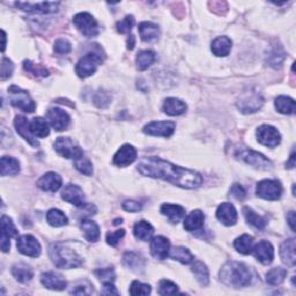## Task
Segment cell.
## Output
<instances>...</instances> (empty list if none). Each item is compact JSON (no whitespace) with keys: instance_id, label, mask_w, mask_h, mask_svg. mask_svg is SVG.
Wrapping results in <instances>:
<instances>
[{"instance_id":"6da1fadb","label":"cell","mask_w":296,"mask_h":296,"mask_svg":"<svg viewBox=\"0 0 296 296\" xmlns=\"http://www.w3.org/2000/svg\"><path fill=\"white\" fill-rule=\"evenodd\" d=\"M137 169L143 176L161 178L184 189H195L203 183V177L198 172L154 156L141 159Z\"/></svg>"},{"instance_id":"7a4b0ae2","label":"cell","mask_w":296,"mask_h":296,"mask_svg":"<svg viewBox=\"0 0 296 296\" xmlns=\"http://www.w3.org/2000/svg\"><path fill=\"white\" fill-rule=\"evenodd\" d=\"M221 280L225 285L234 288L250 286L254 276L249 267L238 262H228L224 265L220 272Z\"/></svg>"},{"instance_id":"3957f363","label":"cell","mask_w":296,"mask_h":296,"mask_svg":"<svg viewBox=\"0 0 296 296\" xmlns=\"http://www.w3.org/2000/svg\"><path fill=\"white\" fill-rule=\"evenodd\" d=\"M50 258L56 266L63 269L76 268L82 265V258L66 243H56L49 250Z\"/></svg>"},{"instance_id":"277c9868","label":"cell","mask_w":296,"mask_h":296,"mask_svg":"<svg viewBox=\"0 0 296 296\" xmlns=\"http://www.w3.org/2000/svg\"><path fill=\"white\" fill-rule=\"evenodd\" d=\"M102 55L96 51H90L84 57L80 58L76 65V73L80 78L90 77L91 74L96 72L97 67L102 64Z\"/></svg>"},{"instance_id":"5b68a950","label":"cell","mask_w":296,"mask_h":296,"mask_svg":"<svg viewBox=\"0 0 296 296\" xmlns=\"http://www.w3.org/2000/svg\"><path fill=\"white\" fill-rule=\"evenodd\" d=\"M8 93H10V101L12 106H14L16 108L21 109V110L24 112H32L35 111L36 109V104L33 101V98L29 96V94L27 91L19 88L16 86H12L8 89Z\"/></svg>"},{"instance_id":"8992f818","label":"cell","mask_w":296,"mask_h":296,"mask_svg":"<svg viewBox=\"0 0 296 296\" xmlns=\"http://www.w3.org/2000/svg\"><path fill=\"white\" fill-rule=\"evenodd\" d=\"M54 147L56 152L58 154H60L64 158L66 159H72V160H78L84 156V151L74 142L71 138H65L60 137L57 140L55 141Z\"/></svg>"},{"instance_id":"52a82bcc","label":"cell","mask_w":296,"mask_h":296,"mask_svg":"<svg viewBox=\"0 0 296 296\" xmlns=\"http://www.w3.org/2000/svg\"><path fill=\"white\" fill-rule=\"evenodd\" d=\"M236 158L244 161L248 164L254 165V167L262 169V170H268L272 168V163L266 156L258 153V152L249 150V148H242V150L237 151Z\"/></svg>"},{"instance_id":"ba28073f","label":"cell","mask_w":296,"mask_h":296,"mask_svg":"<svg viewBox=\"0 0 296 296\" xmlns=\"http://www.w3.org/2000/svg\"><path fill=\"white\" fill-rule=\"evenodd\" d=\"M73 23L79 32L87 37H94L98 34V24L89 13H79L73 17Z\"/></svg>"},{"instance_id":"9c48e42d","label":"cell","mask_w":296,"mask_h":296,"mask_svg":"<svg viewBox=\"0 0 296 296\" xmlns=\"http://www.w3.org/2000/svg\"><path fill=\"white\" fill-rule=\"evenodd\" d=\"M256 193L266 200H278L282 194V186L277 180H264L257 184Z\"/></svg>"},{"instance_id":"30bf717a","label":"cell","mask_w":296,"mask_h":296,"mask_svg":"<svg viewBox=\"0 0 296 296\" xmlns=\"http://www.w3.org/2000/svg\"><path fill=\"white\" fill-rule=\"evenodd\" d=\"M264 104V98L259 93L256 91H249L244 93L237 102V107L243 114H254L258 111Z\"/></svg>"},{"instance_id":"8fae6325","label":"cell","mask_w":296,"mask_h":296,"mask_svg":"<svg viewBox=\"0 0 296 296\" xmlns=\"http://www.w3.org/2000/svg\"><path fill=\"white\" fill-rule=\"evenodd\" d=\"M16 246L21 254L28 257H33V258H37L42 251L40 242L32 235H22V236H20L17 238Z\"/></svg>"},{"instance_id":"7c38bea8","label":"cell","mask_w":296,"mask_h":296,"mask_svg":"<svg viewBox=\"0 0 296 296\" xmlns=\"http://www.w3.org/2000/svg\"><path fill=\"white\" fill-rule=\"evenodd\" d=\"M257 139L262 145L274 148L279 145L281 141V136L279 131L271 125H262L257 130Z\"/></svg>"},{"instance_id":"4fadbf2b","label":"cell","mask_w":296,"mask_h":296,"mask_svg":"<svg viewBox=\"0 0 296 296\" xmlns=\"http://www.w3.org/2000/svg\"><path fill=\"white\" fill-rule=\"evenodd\" d=\"M176 124L174 121H152L143 128V132L148 136L168 138L175 131Z\"/></svg>"},{"instance_id":"5bb4252c","label":"cell","mask_w":296,"mask_h":296,"mask_svg":"<svg viewBox=\"0 0 296 296\" xmlns=\"http://www.w3.org/2000/svg\"><path fill=\"white\" fill-rule=\"evenodd\" d=\"M46 119L49 120L50 125L55 129V131H64L69 125L71 118L67 112H65L60 108H52L46 112Z\"/></svg>"},{"instance_id":"9a60e30c","label":"cell","mask_w":296,"mask_h":296,"mask_svg":"<svg viewBox=\"0 0 296 296\" xmlns=\"http://www.w3.org/2000/svg\"><path fill=\"white\" fill-rule=\"evenodd\" d=\"M15 6L24 12L49 14L58 11L59 3H15Z\"/></svg>"},{"instance_id":"2e32d148","label":"cell","mask_w":296,"mask_h":296,"mask_svg":"<svg viewBox=\"0 0 296 296\" xmlns=\"http://www.w3.org/2000/svg\"><path fill=\"white\" fill-rule=\"evenodd\" d=\"M251 252L256 257V259H258L263 265H269L273 262L274 250L272 244L268 241L263 239V241L257 243V244L252 248Z\"/></svg>"},{"instance_id":"e0dca14e","label":"cell","mask_w":296,"mask_h":296,"mask_svg":"<svg viewBox=\"0 0 296 296\" xmlns=\"http://www.w3.org/2000/svg\"><path fill=\"white\" fill-rule=\"evenodd\" d=\"M17 236V229L15 228L14 224L13 221L10 219V217L6 215L2 216V250L3 252H7L10 250L11 248V242L10 238Z\"/></svg>"},{"instance_id":"ac0fdd59","label":"cell","mask_w":296,"mask_h":296,"mask_svg":"<svg viewBox=\"0 0 296 296\" xmlns=\"http://www.w3.org/2000/svg\"><path fill=\"white\" fill-rule=\"evenodd\" d=\"M62 198L65 202L71 203L77 207H84L86 205L84 191L81 190L80 186H78L76 184L66 185V188H65L62 192Z\"/></svg>"},{"instance_id":"d6986e66","label":"cell","mask_w":296,"mask_h":296,"mask_svg":"<svg viewBox=\"0 0 296 296\" xmlns=\"http://www.w3.org/2000/svg\"><path fill=\"white\" fill-rule=\"evenodd\" d=\"M137 159V150L131 145L121 146L114 156V164L118 167H128Z\"/></svg>"},{"instance_id":"ffe728a7","label":"cell","mask_w":296,"mask_h":296,"mask_svg":"<svg viewBox=\"0 0 296 296\" xmlns=\"http://www.w3.org/2000/svg\"><path fill=\"white\" fill-rule=\"evenodd\" d=\"M170 252V242L163 236H156L151 241V254L154 258L163 260Z\"/></svg>"},{"instance_id":"44dd1931","label":"cell","mask_w":296,"mask_h":296,"mask_svg":"<svg viewBox=\"0 0 296 296\" xmlns=\"http://www.w3.org/2000/svg\"><path fill=\"white\" fill-rule=\"evenodd\" d=\"M63 180L58 174L46 172L37 181V186L45 192H56L62 188Z\"/></svg>"},{"instance_id":"7402d4cb","label":"cell","mask_w":296,"mask_h":296,"mask_svg":"<svg viewBox=\"0 0 296 296\" xmlns=\"http://www.w3.org/2000/svg\"><path fill=\"white\" fill-rule=\"evenodd\" d=\"M41 281L46 288L52 290H64L67 286V282L65 280V278L62 274H59L57 272L43 273L41 277Z\"/></svg>"},{"instance_id":"603a6c76","label":"cell","mask_w":296,"mask_h":296,"mask_svg":"<svg viewBox=\"0 0 296 296\" xmlns=\"http://www.w3.org/2000/svg\"><path fill=\"white\" fill-rule=\"evenodd\" d=\"M216 217L221 221L225 226H233L237 221V212L236 208L234 207L230 203H222L217 207Z\"/></svg>"},{"instance_id":"cb8c5ba5","label":"cell","mask_w":296,"mask_h":296,"mask_svg":"<svg viewBox=\"0 0 296 296\" xmlns=\"http://www.w3.org/2000/svg\"><path fill=\"white\" fill-rule=\"evenodd\" d=\"M14 125L17 133L22 137L26 141L34 147H37L40 143L37 140H35L32 131H30V123L26 117L17 116L14 120Z\"/></svg>"},{"instance_id":"d4e9b609","label":"cell","mask_w":296,"mask_h":296,"mask_svg":"<svg viewBox=\"0 0 296 296\" xmlns=\"http://www.w3.org/2000/svg\"><path fill=\"white\" fill-rule=\"evenodd\" d=\"M280 256L282 262L290 267L295 266L296 257H295V239L290 238L282 243L280 246Z\"/></svg>"},{"instance_id":"484cf974","label":"cell","mask_w":296,"mask_h":296,"mask_svg":"<svg viewBox=\"0 0 296 296\" xmlns=\"http://www.w3.org/2000/svg\"><path fill=\"white\" fill-rule=\"evenodd\" d=\"M139 33L143 42L152 43L159 40L160 28L152 22H142L139 24Z\"/></svg>"},{"instance_id":"4316f807","label":"cell","mask_w":296,"mask_h":296,"mask_svg":"<svg viewBox=\"0 0 296 296\" xmlns=\"http://www.w3.org/2000/svg\"><path fill=\"white\" fill-rule=\"evenodd\" d=\"M186 104L175 97L167 98L163 103V111L169 116H180L186 111Z\"/></svg>"},{"instance_id":"83f0119b","label":"cell","mask_w":296,"mask_h":296,"mask_svg":"<svg viewBox=\"0 0 296 296\" xmlns=\"http://www.w3.org/2000/svg\"><path fill=\"white\" fill-rule=\"evenodd\" d=\"M204 221H205V215L202 211H192L184 220V229L188 232H195V230L203 228Z\"/></svg>"},{"instance_id":"f1b7e54d","label":"cell","mask_w":296,"mask_h":296,"mask_svg":"<svg viewBox=\"0 0 296 296\" xmlns=\"http://www.w3.org/2000/svg\"><path fill=\"white\" fill-rule=\"evenodd\" d=\"M161 213L168 217L172 224H177L185 215V210L180 205H174V204H163L161 206Z\"/></svg>"},{"instance_id":"f546056e","label":"cell","mask_w":296,"mask_h":296,"mask_svg":"<svg viewBox=\"0 0 296 296\" xmlns=\"http://www.w3.org/2000/svg\"><path fill=\"white\" fill-rule=\"evenodd\" d=\"M211 49L213 54L217 56V57H226V56L229 55L230 50H232V41L226 36L216 37L212 42Z\"/></svg>"},{"instance_id":"4dcf8cb0","label":"cell","mask_w":296,"mask_h":296,"mask_svg":"<svg viewBox=\"0 0 296 296\" xmlns=\"http://www.w3.org/2000/svg\"><path fill=\"white\" fill-rule=\"evenodd\" d=\"M81 230L84 232L85 238L87 241H89L91 243L97 242L100 238V228L96 222L88 220V219H84L81 221Z\"/></svg>"},{"instance_id":"1f68e13d","label":"cell","mask_w":296,"mask_h":296,"mask_svg":"<svg viewBox=\"0 0 296 296\" xmlns=\"http://www.w3.org/2000/svg\"><path fill=\"white\" fill-rule=\"evenodd\" d=\"M133 234L137 239H140V241H148V239L152 237V235L154 234V228L150 222L139 221L134 225Z\"/></svg>"},{"instance_id":"d6a6232c","label":"cell","mask_w":296,"mask_h":296,"mask_svg":"<svg viewBox=\"0 0 296 296\" xmlns=\"http://www.w3.org/2000/svg\"><path fill=\"white\" fill-rule=\"evenodd\" d=\"M0 165H2V170H0L2 176L16 175L20 171V162L11 156H3Z\"/></svg>"},{"instance_id":"836d02e7","label":"cell","mask_w":296,"mask_h":296,"mask_svg":"<svg viewBox=\"0 0 296 296\" xmlns=\"http://www.w3.org/2000/svg\"><path fill=\"white\" fill-rule=\"evenodd\" d=\"M12 274L17 281L22 282V284H26V282L32 280V278L34 276L33 269L30 268L28 265H26L23 263L15 264L14 266L12 267Z\"/></svg>"},{"instance_id":"e575fe53","label":"cell","mask_w":296,"mask_h":296,"mask_svg":"<svg viewBox=\"0 0 296 296\" xmlns=\"http://www.w3.org/2000/svg\"><path fill=\"white\" fill-rule=\"evenodd\" d=\"M30 131H32L34 137L37 138H46L50 133L47 121L41 118V117H36V118L32 120V123H30Z\"/></svg>"},{"instance_id":"d590c367","label":"cell","mask_w":296,"mask_h":296,"mask_svg":"<svg viewBox=\"0 0 296 296\" xmlns=\"http://www.w3.org/2000/svg\"><path fill=\"white\" fill-rule=\"evenodd\" d=\"M123 263L126 267L131 268L132 271H142L145 268V260L136 252H126L123 257Z\"/></svg>"},{"instance_id":"8d00e7d4","label":"cell","mask_w":296,"mask_h":296,"mask_svg":"<svg viewBox=\"0 0 296 296\" xmlns=\"http://www.w3.org/2000/svg\"><path fill=\"white\" fill-rule=\"evenodd\" d=\"M155 59H156L155 52L151 50L139 51L136 59L137 68L139 71H146V69L155 62Z\"/></svg>"},{"instance_id":"74e56055","label":"cell","mask_w":296,"mask_h":296,"mask_svg":"<svg viewBox=\"0 0 296 296\" xmlns=\"http://www.w3.org/2000/svg\"><path fill=\"white\" fill-rule=\"evenodd\" d=\"M234 246L238 252H241L243 255H249L251 254L252 248H254V237L250 235L244 234L242 236L237 237L234 242Z\"/></svg>"},{"instance_id":"f35d334b","label":"cell","mask_w":296,"mask_h":296,"mask_svg":"<svg viewBox=\"0 0 296 296\" xmlns=\"http://www.w3.org/2000/svg\"><path fill=\"white\" fill-rule=\"evenodd\" d=\"M276 109L282 115H293L295 111V101L290 97L279 96L274 102Z\"/></svg>"},{"instance_id":"ab89813d","label":"cell","mask_w":296,"mask_h":296,"mask_svg":"<svg viewBox=\"0 0 296 296\" xmlns=\"http://www.w3.org/2000/svg\"><path fill=\"white\" fill-rule=\"evenodd\" d=\"M46 221L52 227H62V226L67 225L68 219L67 216L64 214V212L57 208H52L46 214Z\"/></svg>"},{"instance_id":"60d3db41","label":"cell","mask_w":296,"mask_h":296,"mask_svg":"<svg viewBox=\"0 0 296 296\" xmlns=\"http://www.w3.org/2000/svg\"><path fill=\"white\" fill-rule=\"evenodd\" d=\"M169 254H170V257L172 259H175L177 260V262H180L184 265H188L193 262V255L191 254L186 248L176 246V248H174L172 250H170Z\"/></svg>"},{"instance_id":"b9f144b4","label":"cell","mask_w":296,"mask_h":296,"mask_svg":"<svg viewBox=\"0 0 296 296\" xmlns=\"http://www.w3.org/2000/svg\"><path fill=\"white\" fill-rule=\"evenodd\" d=\"M192 272L197 278L198 282L202 286H207L208 285V281H210V273H208V269L206 267V265L199 262H194L192 265Z\"/></svg>"},{"instance_id":"7bdbcfd3","label":"cell","mask_w":296,"mask_h":296,"mask_svg":"<svg viewBox=\"0 0 296 296\" xmlns=\"http://www.w3.org/2000/svg\"><path fill=\"white\" fill-rule=\"evenodd\" d=\"M243 213H244V216L248 221V224L254 226L255 228L257 229H264L266 227L267 222L266 220L264 219L263 216H260L257 214L256 212H254L249 207H244V210H243Z\"/></svg>"},{"instance_id":"ee69618b","label":"cell","mask_w":296,"mask_h":296,"mask_svg":"<svg viewBox=\"0 0 296 296\" xmlns=\"http://www.w3.org/2000/svg\"><path fill=\"white\" fill-rule=\"evenodd\" d=\"M286 276H287V271L285 268L274 267L271 269V271H268V273L266 274V281L269 285L278 286L285 280Z\"/></svg>"},{"instance_id":"f6af8a7d","label":"cell","mask_w":296,"mask_h":296,"mask_svg":"<svg viewBox=\"0 0 296 296\" xmlns=\"http://www.w3.org/2000/svg\"><path fill=\"white\" fill-rule=\"evenodd\" d=\"M74 167H76L77 170H79L81 174H85L87 176L93 175V164L88 159L85 158V155L74 161Z\"/></svg>"},{"instance_id":"bcb514c9","label":"cell","mask_w":296,"mask_h":296,"mask_svg":"<svg viewBox=\"0 0 296 296\" xmlns=\"http://www.w3.org/2000/svg\"><path fill=\"white\" fill-rule=\"evenodd\" d=\"M178 291V287L172 281L163 279L159 284V294L160 295H174Z\"/></svg>"},{"instance_id":"7dc6e473","label":"cell","mask_w":296,"mask_h":296,"mask_svg":"<svg viewBox=\"0 0 296 296\" xmlns=\"http://www.w3.org/2000/svg\"><path fill=\"white\" fill-rule=\"evenodd\" d=\"M23 67H24L26 71L32 73V74H35L36 77H38V76L47 77L49 76V72H47L46 68L43 67L42 65H35L30 62V60H24Z\"/></svg>"},{"instance_id":"c3c4849f","label":"cell","mask_w":296,"mask_h":296,"mask_svg":"<svg viewBox=\"0 0 296 296\" xmlns=\"http://www.w3.org/2000/svg\"><path fill=\"white\" fill-rule=\"evenodd\" d=\"M130 294L131 295H148L151 294V286L142 284L140 281H133L130 287Z\"/></svg>"},{"instance_id":"681fc988","label":"cell","mask_w":296,"mask_h":296,"mask_svg":"<svg viewBox=\"0 0 296 296\" xmlns=\"http://www.w3.org/2000/svg\"><path fill=\"white\" fill-rule=\"evenodd\" d=\"M133 24H134V17L132 15H128L117 23V30H118V33L120 34L130 33L133 27Z\"/></svg>"},{"instance_id":"f907efd6","label":"cell","mask_w":296,"mask_h":296,"mask_svg":"<svg viewBox=\"0 0 296 296\" xmlns=\"http://www.w3.org/2000/svg\"><path fill=\"white\" fill-rule=\"evenodd\" d=\"M95 274H96V277L103 282V284H106V282H114L116 279L115 272L112 268L97 269V271H95Z\"/></svg>"},{"instance_id":"816d5d0a","label":"cell","mask_w":296,"mask_h":296,"mask_svg":"<svg viewBox=\"0 0 296 296\" xmlns=\"http://www.w3.org/2000/svg\"><path fill=\"white\" fill-rule=\"evenodd\" d=\"M111 102V97L107 91L104 90H100L98 93H96L94 97V103L96 104L98 108H106Z\"/></svg>"},{"instance_id":"f5cc1de1","label":"cell","mask_w":296,"mask_h":296,"mask_svg":"<svg viewBox=\"0 0 296 296\" xmlns=\"http://www.w3.org/2000/svg\"><path fill=\"white\" fill-rule=\"evenodd\" d=\"M124 235H125L124 229H118L116 230V232H109L106 237L107 243L111 246H116L119 243L120 239L124 237Z\"/></svg>"},{"instance_id":"db71d44e","label":"cell","mask_w":296,"mask_h":296,"mask_svg":"<svg viewBox=\"0 0 296 296\" xmlns=\"http://www.w3.org/2000/svg\"><path fill=\"white\" fill-rule=\"evenodd\" d=\"M55 52H57L59 55H66L68 52H71L72 45L65 38H59V40L56 41L55 43Z\"/></svg>"},{"instance_id":"11a10c76","label":"cell","mask_w":296,"mask_h":296,"mask_svg":"<svg viewBox=\"0 0 296 296\" xmlns=\"http://www.w3.org/2000/svg\"><path fill=\"white\" fill-rule=\"evenodd\" d=\"M13 71H14V65H13L10 59L4 57L2 62V80H5L7 78H10Z\"/></svg>"},{"instance_id":"9f6ffc18","label":"cell","mask_w":296,"mask_h":296,"mask_svg":"<svg viewBox=\"0 0 296 296\" xmlns=\"http://www.w3.org/2000/svg\"><path fill=\"white\" fill-rule=\"evenodd\" d=\"M93 293H94V288L89 282H84V284L77 285L71 291V294H77V295H89Z\"/></svg>"},{"instance_id":"6f0895ef","label":"cell","mask_w":296,"mask_h":296,"mask_svg":"<svg viewBox=\"0 0 296 296\" xmlns=\"http://www.w3.org/2000/svg\"><path fill=\"white\" fill-rule=\"evenodd\" d=\"M284 58H285L284 52H281L279 49H274L272 51L271 56H269L268 62H269V64L272 65V66L277 67L278 65H280L282 63V60H284Z\"/></svg>"},{"instance_id":"680465c9","label":"cell","mask_w":296,"mask_h":296,"mask_svg":"<svg viewBox=\"0 0 296 296\" xmlns=\"http://www.w3.org/2000/svg\"><path fill=\"white\" fill-rule=\"evenodd\" d=\"M230 194L238 200H243L246 197V191L241 184H234L232 188H230Z\"/></svg>"},{"instance_id":"91938a15","label":"cell","mask_w":296,"mask_h":296,"mask_svg":"<svg viewBox=\"0 0 296 296\" xmlns=\"http://www.w3.org/2000/svg\"><path fill=\"white\" fill-rule=\"evenodd\" d=\"M123 208L126 212H131V213H136L141 211V204L138 202H134V200H126L123 204Z\"/></svg>"},{"instance_id":"94428289","label":"cell","mask_w":296,"mask_h":296,"mask_svg":"<svg viewBox=\"0 0 296 296\" xmlns=\"http://www.w3.org/2000/svg\"><path fill=\"white\" fill-rule=\"evenodd\" d=\"M101 291L104 295H118V290L114 286V282H106V284H103Z\"/></svg>"},{"instance_id":"6125c7cd","label":"cell","mask_w":296,"mask_h":296,"mask_svg":"<svg viewBox=\"0 0 296 296\" xmlns=\"http://www.w3.org/2000/svg\"><path fill=\"white\" fill-rule=\"evenodd\" d=\"M287 220H288V224L291 230H295V212H289L288 216H287Z\"/></svg>"},{"instance_id":"be15d7a7","label":"cell","mask_w":296,"mask_h":296,"mask_svg":"<svg viewBox=\"0 0 296 296\" xmlns=\"http://www.w3.org/2000/svg\"><path fill=\"white\" fill-rule=\"evenodd\" d=\"M134 44H136V38H134L133 35H131V36H130L129 40H128V49L132 50L134 47Z\"/></svg>"},{"instance_id":"e7e4bbea","label":"cell","mask_w":296,"mask_h":296,"mask_svg":"<svg viewBox=\"0 0 296 296\" xmlns=\"http://www.w3.org/2000/svg\"><path fill=\"white\" fill-rule=\"evenodd\" d=\"M287 167H288V168H294L295 167V153H294V152L290 155L289 162L287 163Z\"/></svg>"},{"instance_id":"03108f58","label":"cell","mask_w":296,"mask_h":296,"mask_svg":"<svg viewBox=\"0 0 296 296\" xmlns=\"http://www.w3.org/2000/svg\"><path fill=\"white\" fill-rule=\"evenodd\" d=\"M5 42H6V34H5V32H4L3 30V51L5 50Z\"/></svg>"}]
</instances>
